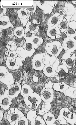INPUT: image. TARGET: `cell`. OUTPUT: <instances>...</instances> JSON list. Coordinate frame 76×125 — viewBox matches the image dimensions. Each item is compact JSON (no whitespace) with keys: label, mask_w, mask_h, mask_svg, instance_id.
<instances>
[{"label":"cell","mask_w":76,"mask_h":125,"mask_svg":"<svg viewBox=\"0 0 76 125\" xmlns=\"http://www.w3.org/2000/svg\"><path fill=\"white\" fill-rule=\"evenodd\" d=\"M43 118L45 120L46 125H54L55 121L56 120L55 115L50 112H48V113H45L43 115Z\"/></svg>","instance_id":"cell-20"},{"label":"cell","mask_w":76,"mask_h":125,"mask_svg":"<svg viewBox=\"0 0 76 125\" xmlns=\"http://www.w3.org/2000/svg\"><path fill=\"white\" fill-rule=\"evenodd\" d=\"M76 88L74 87H69V88L66 90L65 92L64 93V94L67 96H69L70 97H72L73 96V94L75 90H76Z\"/></svg>","instance_id":"cell-32"},{"label":"cell","mask_w":76,"mask_h":125,"mask_svg":"<svg viewBox=\"0 0 76 125\" xmlns=\"http://www.w3.org/2000/svg\"><path fill=\"white\" fill-rule=\"evenodd\" d=\"M4 115L3 110L1 109H0V121H1L2 119H3L4 117Z\"/></svg>","instance_id":"cell-44"},{"label":"cell","mask_w":76,"mask_h":125,"mask_svg":"<svg viewBox=\"0 0 76 125\" xmlns=\"http://www.w3.org/2000/svg\"><path fill=\"white\" fill-rule=\"evenodd\" d=\"M35 35H36L31 33L29 31H25V34H24V38L26 41H29V40H31Z\"/></svg>","instance_id":"cell-36"},{"label":"cell","mask_w":76,"mask_h":125,"mask_svg":"<svg viewBox=\"0 0 76 125\" xmlns=\"http://www.w3.org/2000/svg\"><path fill=\"white\" fill-rule=\"evenodd\" d=\"M30 41L33 43V47L35 50L39 47L44 42L43 38L37 35H35Z\"/></svg>","instance_id":"cell-25"},{"label":"cell","mask_w":76,"mask_h":125,"mask_svg":"<svg viewBox=\"0 0 76 125\" xmlns=\"http://www.w3.org/2000/svg\"><path fill=\"white\" fill-rule=\"evenodd\" d=\"M17 56L16 55L15 57H7L6 61V66L9 70H12L16 64V58Z\"/></svg>","instance_id":"cell-27"},{"label":"cell","mask_w":76,"mask_h":125,"mask_svg":"<svg viewBox=\"0 0 76 125\" xmlns=\"http://www.w3.org/2000/svg\"><path fill=\"white\" fill-rule=\"evenodd\" d=\"M68 24L67 20L64 18V19L62 21L60 22L59 24L58 25L59 29L60 30V31L62 33H64V32L66 31L68 27Z\"/></svg>","instance_id":"cell-30"},{"label":"cell","mask_w":76,"mask_h":125,"mask_svg":"<svg viewBox=\"0 0 76 125\" xmlns=\"http://www.w3.org/2000/svg\"><path fill=\"white\" fill-rule=\"evenodd\" d=\"M36 4L42 10H43L44 14H50L52 11V6L50 5L48 1H35Z\"/></svg>","instance_id":"cell-15"},{"label":"cell","mask_w":76,"mask_h":125,"mask_svg":"<svg viewBox=\"0 0 76 125\" xmlns=\"http://www.w3.org/2000/svg\"><path fill=\"white\" fill-rule=\"evenodd\" d=\"M74 14H76V7L75 8V12H74Z\"/></svg>","instance_id":"cell-48"},{"label":"cell","mask_w":76,"mask_h":125,"mask_svg":"<svg viewBox=\"0 0 76 125\" xmlns=\"http://www.w3.org/2000/svg\"><path fill=\"white\" fill-rule=\"evenodd\" d=\"M59 65V59H56L53 65H51L49 63L45 65L43 69V73L44 75L48 78H53L55 76L57 71Z\"/></svg>","instance_id":"cell-4"},{"label":"cell","mask_w":76,"mask_h":125,"mask_svg":"<svg viewBox=\"0 0 76 125\" xmlns=\"http://www.w3.org/2000/svg\"><path fill=\"white\" fill-rule=\"evenodd\" d=\"M61 44L66 52L74 53L76 50V40L74 38L67 37L63 41Z\"/></svg>","instance_id":"cell-7"},{"label":"cell","mask_w":76,"mask_h":125,"mask_svg":"<svg viewBox=\"0 0 76 125\" xmlns=\"http://www.w3.org/2000/svg\"><path fill=\"white\" fill-rule=\"evenodd\" d=\"M40 96L45 104H51L54 98V90L53 88L44 87L41 91Z\"/></svg>","instance_id":"cell-6"},{"label":"cell","mask_w":76,"mask_h":125,"mask_svg":"<svg viewBox=\"0 0 76 125\" xmlns=\"http://www.w3.org/2000/svg\"><path fill=\"white\" fill-rule=\"evenodd\" d=\"M18 18L20 19H28L29 17V12L26 8H21L17 11Z\"/></svg>","instance_id":"cell-26"},{"label":"cell","mask_w":76,"mask_h":125,"mask_svg":"<svg viewBox=\"0 0 76 125\" xmlns=\"http://www.w3.org/2000/svg\"><path fill=\"white\" fill-rule=\"evenodd\" d=\"M22 47L24 48L27 57H31L36 51V50L34 49L33 44L30 40L26 41Z\"/></svg>","instance_id":"cell-13"},{"label":"cell","mask_w":76,"mask_h":125,"mask_svg":"<svg viewBox=\"0 0 76 125\" xmlns=\"http://www.w3.org/2000/svg\"><path fill=\"white\" fill-rule=\"evenodd\" d=\"M0 82L6 86L11 85L14 83V79L12 73H9L4 77L0 78Z\"/></svg>","instance_id":"cell-23"},{"label":"cell","mask_w":76,"mask_h":125,"mask_svg":"<svg viewBox=\"0 0 76 125\" xmlns=\"http://www.w3.org/2000/svg\"><path fill=\"white\" fill-rule=\"evenodd\" d=\"M10 18L8 16H4L0 18V28L3 30H5L13 27Z\"/></svg>","instance_id":"cell-17"},{"label":"cell","mask_w":76,"mask_h":125,"mask_svg":"<svg viewBox=\"0 0 76 125\" xmlns=\"http://www.w3.org/2000/svg\"><path fill=\"white\" fill-rule=\"evenodd\" d=\"M75 8L72 4H68L66 3L65 4V7L66 8V15L67 16L73 15L74 14V12L75 10Z\"/></svg>","instance_id":"cell-28"},{"label":"cell","mask_w":76,"mask_h":125,"mask_svg":"<svg viewBox=\"0 0 76 125\" xmlns=\"http://www.w3.org/2000/svg\"><path fill=\"white\" fill-rule=\"evenodd\" d=\"M33 81L35 83L38 82L39 80V78L37 76H36L35 75H33Z\"/></svg>","instance_id":"cell-45"},{"label":"cell","mask_w":76,"mask_h":125,"mask_svg":"<svg viewBox=\"0 0 76 125\" xmlns=\"http://www.w3.org/2000/svg\"><path fill=\"white\" fill-rule=\"evenodd\" d=\"M62 45L60 41H53L49 42L45 46V50L50 56L58 57L62 51Z\"/></svg>","instance_id":"cell-1"},{"label":"cell","mask_w":76,"mask_h":125,"mask_svg":"<svg viewBox=\"0 0 76 125\" xmlns=\"http://www.w3.org/2000/svg\"><path fill=\"white\" fill-rule=\"evenodd\" d=\"M45 104H43L41 106L40 105H39L38 109L37 110L38 111V114L41 115H43L45 114V113H48L49 112V110L46 109L45 108Z\"/></svg>","instance_id":"cell-31"},{"label":"cell","mask_w":76,"mask_h":125,"mask_svg":"<svg viewBox=\"0 0 76 125\" xmlns=\"http://www.w3.org/2000/svg\"><path fill=\"white\" fill-rule=\"evenodd\" d=\"M51 57L48 54H45V56H44V57L43 58V62L45 65L47 64H48L50 62V60H51Z\"/></svg>","instance_id":"cell-39"},{"label":"cell","mask_w":76,"mask_h":125,"mask_svg":"<svg viewBox=\"0 0 76 125\" xmlns=\"http://www.w3.org/2000/svg\"><path fill=\"white\" fill-rule=\"evenodd\" d=\"M70 87V86L66 84L65 82H62L56 83L53 84L52 88L56 91H59L60 93L64 94L68 89Z\"/></svg>","instance_id":"cell-19"},{"label":"cell","mask_w":76,"mask_h":125,"mask_svg":"<svg viewBox=\"0 0 76 125\" xmlns=\"http://www.w3.org/2000/svg\"><path fill=\"white\" fill-rule=\"evenodd\" d=\"M34 91L32 89L31 86L26 83H24L22 86L20 95H21L23 97L25 98L28 96Z\"/></svg>","instance_id":"cell-22"},{"label":"cell","mask_w":76,"mask_h":125,"mask_svg":"<svg viewBox=\"0 0 76 125\" xmlns=\"http://www.w3.org/2000/svg\"><path fill=\"white\" fill-rule=\"evenodd\" d=\"M15 112L11 114L7 113L6 117L8 121L10 123V125H18L20 118L24 115L23 112L18 109L17 107L15 108Z\"/></svg>","instance_id":"cell-9"},{"label":"cell","mask_w":76,"mask_h":125,"mask_svg":"<svg viewBox=\"0 0 76 125\" xmlns=\"http://www.w3.org/2000/svg\"><path fill=\"white\" fill-rule=\"evenodd\" d=\"M61 32L58 26L48 27L47 30V36L52 40L60 38L61 37Z\"/></svg>","instance_id":"cell-11"},{"label":"cell","mask_w":76,"mask_h":125,"mask_svg":"<svg viewBox=\"0 0 76 125\" xmlns=\"http://www.w3.org/2000/svg\"><path fill=\"white\" fill-rule=\"evenodd\" d=\"M57 119L59 121V124H62V125L67 124L68 122H67L66 120L64 118L61 117L60 115L58 116V117L57 118Z\"/></svg>","instance_id":"cell-40"},{"label":"cell","mask_w":76,"mask_h":125,"mask_svg":"<svg viewBox=\"0 0 76 125\" xmlns=\"http://www.w3.org/2000/svg\"><path fill=\"white\" fill-rule=\"evenodd\" d=\"M35 119V125H45L46 124L43 117L42 118L41 116L37 115Z\"/></svg>","instance_id":"cell-34"},{"label":"cell","mask_w":76,"mask_h":125,"mask_svg":"<svg viewBox=\"0 0 76 125\" xmlns=\"http://www.w3.org/2000/svg\"><path fill=\"white\" fill-rule=\"evenodd\" d=\"M75 21L76 22V14H74L73 15H72V18L70 19V21Z\"/></svg>","instance_id":"cell-46"},{"label":"cell","mask_w":76,"mask_h":125,"mask_svg":"<svg viewBox=\"0 0 76 125\" xmlns=\"http://www.w3.org/2000/svg\"><path fill=\"white\" fill-rule=\"evenodd\" d=\"M7 12V8H2V7H0V17H2L4 16V15Z\"/></svg>","instance_id":"cell-42"},{"label":"cell","mask_w":76,"mask_h":125,"mask_svg":"<svg viewBox=\"0 0 76 125\" xmlns=\"http://www.w3.org/2000/svg\"><path fill=\"white\" fill-rule=\"evenodd\" d=\"M16 64L15 66H14V68H13V70H17L20 68V66H22L23 65L22 61L21 59L19 57H16Z\"/></svg>","instance_id":"cell-37"},{"label":"cell","mask_w":76,"mask_h":125,"mask_svg":"<svg viewBox=\"0 0 76 125\" xmlns=\"http://www.w3.org/2000/svg\"><path fill=\"white\" fill-rule=\"evenodd\" d=\"M21 85L19 82L17 81L14 84L7 86L4 92L8 94V96L13 99L18 97L20 94L21 91Z\"/></svg>","instance_id":"cell-2"},{"label":"cell","mask_w":76,"mask_h":125,"mask_svg":"<svg viewBox=\"0 0 76 125\" xmlns=\"http://www.w3.org/2000/svg\"><path fill=\"white\" fill-rule=\"evenodd\" d=\"M31 96L33 101V109L36 110L39 107V105L41 104L42 100L41 98L40 95L39 94L36 92L34 91L32 93Z\"/></svg>","instance_id":"cell-21"},{"label":"cell","mask_w":76,"mask_h":125,"mask_svg":"<svg viewBox=\"0 0 76 125\" xmlns=\"http://www.w3.org/2000/svg\"><path fill=\"white\" fill-rule=\"evenodd\" d=\"M73 86L75 87V88H76V80L74 81V85H73Z\"/></svg>","instance_id":"cell-47"},{"label":"cell","mask_w":76,"mask_h":125,"mask_svg":"<svg viewBox=\"0 0 76 125\" xmlns=\"http://www.w3.org/2000/svg\"><path fill=\"white\" fill-rule=\"evenodd\" d=\"M14 36L19 39L24 37L25 34V28L22 26H18L13 31Z\"/></svg>","instance_id":"cell-24"},{"label":"cell","mask_w":76,"mask_h":125,"mask_svg":"<svg viewBox=\"0 0 76 125\" xmlns=\"http://www.w3.org/2000/svg\"><path fill=\"white\" fill-rule=\"evenodd\" d=\"M59 115L64 118L70 125H75L76 122V113L70 111L68 108H62L60 109Z\"/></svg>","instance_id":"cell-3"},{"label":"cell","mask_w":76,"mask_h":125,"mask_svg":"<svg viewBox=\"0 0 76 125\" xmlns=\"http://www.w3.org/2000/svg\"><path fill=\"white\" fill-rule=\"evenodd\" d=\"M8 70L7 69L6 67L4 66H0V77L3 78L6 76L7 74L9 73Z\"/></svg>","instance_id":"cell-33"},{"label":"cell","mask_w":76,"mask_h":125,"mask_svg":"<svg viewBox=\"0 0 76 125\" xmlns=\"http://www.w3.org/2000/svg\"><path fill=\"white\" fill-rule=\"evenodd\" d=\"M76 59L75 53L66 52L64 53L62 57V64L66 66L68 69L72 68L74 67Z\"/></svg>","instance_id":"cell-8"},{"label":"cell","mask_w":76,"mask_h":125,"mask_svg":"<svg viewBox=\"0 0 76 125\" xmlns=\"http://www.w3.org/2000/svg\"><path fill=\"white\" fill-rule=\"evenodd\" d=\"M25 41L26 40L24 39V37L22 38L21 39H19L17 38V39H16L15 41V42L17 46L22 47L24 46V44L25 43Z\"/></svg>","instance_id":"cell-38"},{"label":"cell","mask_w":76,"mask_h":125,"mask_svg":"<svg viewBox=\"0 0 76 125\" xmlns=\"http://www.w3.org/2000/svg\"><path fill=\"white\" fill-rule=\"evenodd\" d=\"M13 99L10 97L6 92L0 95V105L1 109L7 111L10 109L13 103Z\"/></svg>","instance_id":"cell-10"},{"label":"cell","mask_w":76,"mask_h":125,"mask_svg":"<svg viewBox=\"0 0 76 125\" xmlns=\"http://www.w3.org/2000/svg\"><path fill=\"white\" fill-rule=\"evenodd\" d=\"M68 73V68L66 66L63 64L60 65L58 68L55 77H59L58 80H59V78L63 79L66 77L67 74Z\"/></svg>","instance_id":"cell-18"},{"label":"cell","mask_w":76,"mask_h":125,"mask_svg":"<svg viewBox=\"0 0 76 125\" xmlns=\"http://www.w3.org/2000/svg\"><path fill=\"white\" fill-rule=\"evenodd\" d=\"M29 125V121L27 118L24 116L21 117L20 119L18 125Z\"/></svg>","instance_id":"cell-35"},{"label":"cell","mask_w":76,"mask_h":125,"mask_svg":"<svg viewBox=\"0 0 76 125\" xmlns=\"http://www.w3.org/2000/svg\"><path fill=\"white\" fill-rule=\"evenodd\" d=\"M53 86V85L51 83V81H49L48 83L45 84V88H52Z\"/></svg>","instance_id":"cell-43"},{"label":"cell","mask_w":76,"mask_h":125,"mask_svg":"<svg viewBox=\"0 0 76 125\" xmlns=\"http://www.w3.org/2000/svg\"><path fill=\"white\" fill-rule=\"evenodd\" d=\"M64 34L68 37L74 38L76 36V22L75 21H70Z\"/></svg>","instance_id":"cell-16"},{"label":"cell","mask_w":76,"mask_h":125,"mask_svg":"<svg viewBox=\"0 0 76 125\" xmlns=\"http://www.w3.org/2000/svg\"><path fill=\"white\" fill-rule=\"evenodd\" d=\"M26 117L29 121V125H35V119L34 118V110L30 109L28 112Z\"/></svg>","instance_id":"cell-29"},{"label":"cell","mask_w":76,"mask_h":125,"mask_svg":"<svg viewBox=\"0 0 76 125\" xmlns=\"http://www.w3.org/2000/svg\"><path fill=\"white\" fill-rule=\"evenodd\" d=\"M40 29L39 24L37 23V21L33 20L32 22L29 21L25 27V31H29L31 33L36 35Z\"/></svg>","instance_id":"cell-12"},{"label":"cell","mask_w":76,"mask_h":125,"mask_svg":"<svg viewBox=\"0 0 76 125\" xmlns=\"http://www.w3.org/2000/svg\"><path fill=\"white\" fill-rule=\"evenodd\" d=\"M44 57L43 53H37L33 57L32 60V66L34 70L40 71L43 70L45 66L43 62Z\"/></svg>","instance_id":"cell-5"},{"label":"cell","mask_w":76,"mask_h":125,"mask_svg":"<svg viewBox=\"0 0 76 125\" xmlns=\"http://www.w3.org/2000/svg\"><path fill=\"white\" fill-rule=\"evenodd\" d=\"M63 19L60 18L59 12L56 13L51 16L47 21V25L48 27H53L55 26H58L60 22L62 21Z\"/></svg>","instance_id":"cell-14"},{"label":"cell","mask_w":76,"mask_h":125,"mask_svg":"<svg viewBox=\"0 0 76 125\" xmlns=\"http://www.w3.org/2000/svg\"><path fill=\"white\" fill-rule=\"evenodd\" d=\"M21 21V23L23 27H24L25 29V27L27 24L28 22L29 21V20L28 19H20Z\"/></svg>","instance_id":"cell-41"},{"label":"cell","mask_w":76,"mask_h":125,"mask_svg":"<svg viewBox=\"0 0 76 125\" xmlns=\"http://www.w3.org/2000/svg\"></svg>","instance_id":"cell-49"}]
</instances>
